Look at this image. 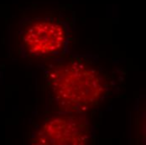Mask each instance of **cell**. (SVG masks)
<instances>
[{"label":"cell","mask_w":146,"mask_h":145,"mask_svg":"<svg viewBox=\"0 0 146 145\" xmlns=\"http://www.w3.org/2000/svg\"><path fill=\"white\" fill-rule=\"evenodd\" d=\"M44 79L55 110L62 113H86L100 102L108 87L96 64L76 57L50 66Z\"/></svg>","instance_id":"obj_1"},{"label":"cell","mask_w":146,"mask_h":145,"mask_svg":"<svg viewBox=\"0 0 146 145\" xmlns=\"http://www.w3.org/2000/svg\"><path fill=\"white\" fill-rule=\"evenodd\" d=\"M68 19L56 10L42 12L23 21L17 33V48L30 60L56 57L69 38Z\"/></svg>","instance_id":"obj_2"},{"label":"cell","mask_w":146,"mask_h":145,"mask_svg":"<svg viewBox=\"0 0 146 145\" xmlns=\"http://www.w3.org/2000/svg\"><path fill=\"white\" fill-rule=\"evenodd\" d=\"M91 131L82 114L62 113L45 119L36 130L31 144L39 145H82L89 144Z\"/></svg>","instance_id":"obj_3"}]
</instances>
